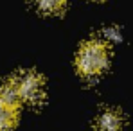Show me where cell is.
I'll return each mask as SVG.
<instances>
[{"label":"cell","instance_id":"cell-1","mask_svg":"<svg viewBox=\"0 0 133 131\" xmlns=\"http://www.w3.org/2000/svg\"><path fill=\"white\" fill-rule=\"evenodd\" d=\"M77 70L85 77H95L108 66V47L103 42H87L77 52Z\"/></svg>","mask_w":133,"mask_h":131},{"label":"cell","instance_id":"cell-2","mask_svg":"<svg viewBox=\"0 0 133 131\" xmlns=\"http://www.w3.org/2000/svg\"><path fill=\"white\" fill-rule=\"evenodd\" d=\"M13 83L18 90L20 101L31 102V104H38V102L43 101L45 85H43V79L36 72H23L16 79H13Z\"/></svg>","mask_w":133,"mask_h":131},{"label":"cell","instance_id":"cell-3","mask_svg":"<svg viewBox=\"0 0 133 131\" xmlns=\"http://www.w3.org/2000/svg\"><path fill=\"white\" fill-rule=\"evenodd\" d=\"M124 119L117 109L103 111L95 120V131H122Z\"/></svg>","mask_w":133,"mask_h":131},{"label":"cell","instance_id":"cell-4","mask_svg":"<svg viewBox=\"0 0 133 131\" xmlns=\"http://www.w3.org/2000/svg\"><path fill=\"white\" fill-rule=\"evenodd\" d=\"M18 122V108L0 101V131L13 129Z\"/></svg>","mask_w":133,"mask_h":131},{"label":"cell","instance_id":"cell-5","mask_svg":"<svg viewBox=\"0 0 133 131\" xmlns=\"http://www.w3.org/2000/svg\"><path fill=\"white\" fill-rule=\"evenodd\" d=\"M0 101H4V102H7L11 106H16V108L20 106V95H18V90H16L13 81L2 85V88H0Z\"/></svg>","mask_w":133,"mask_h":131},{"label":"cell","instance_id":"cell-6","mask_svg":"<svg viewBox=\"0 0 133 131\" xmlns=\"http://www.w3.org/2000/svg\"><path fill=\"white\" fill-rule=\"evenodd\" d=\"M66 0H36L40 11L43 13H49V15H54V13H59L63 11Z\"/></svg>","mask_w":133,"mask_h":131},{"label":"cell","instance_id":"cell-7","mask_svg":"<svg viewBox=\"0 0 133 131\" xmlns=\"http://www.w3.org/2000/svg\"><path fill=\"white\" fill-rule=\"evenodd\" d=\"M104 36H108L113 42H119V32H117V29H106V31H104Z\"/></svg>","mask_w":133,"mask_h":131}]
</instances>
